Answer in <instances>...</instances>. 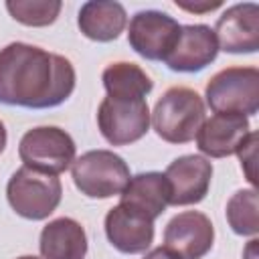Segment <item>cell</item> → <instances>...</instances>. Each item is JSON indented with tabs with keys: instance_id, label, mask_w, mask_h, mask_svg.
<instances>
[{
	"instance_id": "ffe728a7",
	"label": "cell",
	"mask_w": 259,
	"mask_h": 259,
	"mask_svg": "<svg viewBox=\"0 0 259 259\" xmlns=\"http://www.w3.org/2000/svg\"><path fill=\"white\" fill-rule=\"evenodd\" d=\"M63 4L61 0H8L6 10L24 26H49L57 20Z\"/></svg>"
},
{
	"instance_id": "52a82bcc",
	"label": "cell",
	"mask_w": 259,
	"mask_h": 259,
	"mask_svg": "<svg viewBox=\"0 0 259 259\" xmlns=\"http://www.w3.org/2000/svg\"><path fill=\"white\" fill-rule=\"evenodd\" d=\"M97 127L111 146L134 144L150 130V107L146 99L103 97L97 107Z\"/></svg>"
},
{
	"instance_id": "277c9868",
	"label": "cell",
	"mask_w": 259,
	"mask_h": 259,
	"mask_svg": "<svg viewBox=\"0 0 259 259\" xmlns=\"http://www.w3.org/2000/svg\"><path fill=\"white\" fill-rule=\"evenodd\" d=\"M204 97L214 113L255 115L259 111V69L227 67L214 73L206 83Z\"/></svg>"
},
{
	"instance_id": "44dd1931",
	"label": "cell",
	"mask_w": 259,
	"mask_h": 259,
	"mask_svg": "<svg viewBox=\"0 0 259 259\" xmlns=\"http://www.w3.org/2000/svg\"><path fill=\"white\" fill-rule=\"evenodd\" d=\"M255 152H257V132H251L237 152L241 160V168L245 170L247 180L251 184H255Z\"/></svg>"
},
{
	"instance_id": "d6986e66",
	"label": "cell",
	"mask_w": 259,
	"mask_h": 259,
	"mask_svg": "<svg viewBox=\"0 0 259 259\" xmlns=\"http://www.w3.org/2000/svg\"><path fill=\"white\" fill-rule=\"evenodd\" d=\"M227 221L233 233L255 237L259 233V200L255 188L237 190L227 202Z\"/></svg>"
},
{
	"instance_id": "8fae6325",
	"label": "cell",
	"mask_w": 259,
	"mask_h": 259,
	"mask_svg": "<svg viewBox=\"0 0 259 259\" xmlns=\"http://www.w3.org/2000/svg\"><path fill=\"white\" fill-rule=\"evenodd\" d=\"M219 51L233 55H249L259 49V6L255 2H241L229 6L214 24Z\"/></svg>"
},
{
	"instance_id": "7c38bea8",
	"label": "cell",
	"mask_w": 259,
	"mask_h": 259,
	"mask_svg": "<svg viewBox=\"0 0 259 259\" xmlns=\"http://www.w3.org/2000/svg\"><path fill=\"white\" fill-rule=\"evenodd\" d=\"M105 235L119 253H146L154 241V219L119 202L105 214Z\"/></svg>"
},
{
	"instance_id": "2e32d148",
	"label": "cell",
	"mask_w": 259,
	"mask_h": 259,
	"mask_svg": "<svg viewBox=\"0 0 259 259\" xmlns=\"http://www.w3.org/2000/svg\"><path fill=\"white\" fill-rule=\"evenodd\" d=\"M38 249L42 259H85L87 233L75 219L61 217L42 227Z\"/></svg>"
},
{
	"instance_id": "4fadbf2b",
	"label": "cell",
	"mask_w": 259,
	"mask_h": 259,
	"mask_svg": "<svg viewBox=\"0 0 259 259\" xmlns=\"http://www.w3.org/2000/svg\"><path fill=\"white\" fill-rule=\"evenodd\" d=\"M219 55V42L210 26L186 24L180 26V36L172 53L164 59L174 73H198L206 69Z\"/></svg>"
},
{
	"instance_id": "484cf974",
	"label": "cell",
	"mask_w": 259,
	"mask_h": 259,
	"mask_svg": "<svg viewBox=\"0 0 259 259\" xmlns=\"http://www.w3.org/2000/svg\"><path fill=\"white\" fill-rule=\"evenodd\" d=\"M16 259H42V257H36V255H22V257H16Z\"/></svg>"
},
{
	"instance_id": "7a4b0ae2",
	"label": "cell",
	"mask_w": 259,
	"mask_h": 259,
	"mask_svg": "<svg viewBox=\"0 0 259 259\" xmlns=\"http://www.w3.org/2000/svg\"><path fill=\"white\" fill-rule=\"evenodd\" d=\"M152 127L168 144L192 142L204 123V101L190 87H170L150 113Z\"/></svg>"
},
{
	"instance_id": "cb8c5ba5",
	"label": "cell",
	"mask_w": 259,
	"mask_h": 259,
	"mask_svg": "<svg viewBox=\"0 0 259 259\" xmlns=\"http://www.w3.org/2000/svg\"><path fill=\"white\" fill-rule=\"evenodd\" d=\"M257 239H251L249 241V245H247V249L243 251V259H257Z\"/></svg>"
},
{
	"instance_id": "8992f818",
	"label": "cell",
	"mask_w": 259,
	"mask_h": 259,
	"mask_svg": "<svg viewBox=\"0 0 259 259\" xmlns=\"http://www.w3.org/2000/svg\"><path fill=\"white\" fill-rule=\"evenodd\" d=\"M77 146L69 132L57 125H40L28 130L18 144V156L30 170L59 176L75 162Z\"/></svg>"
},
{
	"instance_id": "603a6c76",
	"label": "cell",
	"mask_w": 259,
	"mask_h": 259,
	"mask_svg": "<svg viewBox=\"0 0 259 259\" xmlns=\"http://www.w3.org/2000/svg\"><path fill=\"white\" fill-rule=\"evenodd\" d=\"M144 259H178V257H174V255H172L170 251H166L164 247H156V249H152L150 253H146Z\"/></svg>"
},
{
	"instance_id": "7402d4cb",
	"label": "cell",
	"mask_w": 259,
	"mask_h": 259,
	"mask_svg": "<svg viewBox=\"0 0 259 259\" xmlns=\"http://www.w3.org/2000/svg\"><path fill=\"white\" fill-rule=\"evenodd\" d=\"M176 6L182 8V10H188V12H194V14H204V12H210L219 6H223L221 0H200V2H184V0H176Z\"/></svg>"
},
{
	"instance_id": "ba28073f",
	"label": "cell",
	"mask_w": 259,
	"mask_h": 259,
	"mask_svg": "<svg viewBox=\"0 0 259 259\" xmlns=\"http://www.w3.org/2000/svg\"><path fill=\"white\" fill-rule=\"evenodd\" d=\"M178 20L160 10H140L127 26L130 47L148 61H164L178 42Z\"/></svg>"
},
{
	"instance_id": "6da1fadb",
	"label": "cell",
	"mask_w": 259,
	"mask_h": 259,
	"mask_svg": "<svg viewBox=\"0 0 259 259\" xmlns=\"http://www.w3.org/2000/svg\"><path fill=\"white\" fill-rule=\"evenodd\" d=\"M75 81V67L63 55L18 40L0 49V103L4 105L57 107L71 97Z\"/></svg>"
},
{
	"instance_id": "e0dca14e",
	"label": "cell",
	"mask_w": 259,
	"mask_h": 259,
	"mask_svg": "<svg viewBox=\"0 0 259 259\" xmlns=\"http://www.w3.org/2000/svg\"><path fill=\"white\" fill-rule=\"evenodd\" d=\"M170 200V188L162 172H140L130 178L127 186L119 194V202L130 204L150 219H158Z\"/></svg>"
},
{
	"instance_id": "5b68a950",
	"label": "cell",
	"mask_w": 259,
	"mask_h": 259,
	"mask_svg": "<svg viewBox=\"0 0 259 259\" xmlns=\"http://www.w3.org/2000/svg\"><path fill=\"white\" fill-rule=\"evenodd\" d=\"M63 196V186L57 176L42 174L30 170L26 166L18 168L8 184H6V198L12 210L28 221H42L51 217Z\"/></svg>"
},
{
	"instance_id": "30bf717a",
	"label": "cell",
	"mask_w": 259,
	"mask_h": 259,
	"mask_svg": "<svg viewBox=\"0 0 259 259\" xmlns=\"http://www.w3.org/2000/svg\"><path fill=\"white\" fill-rule=\"evenodd\" d=\"M164 178L170 188L168 204L172 206L198 204L208 194L212 180V164L204 156L186 154L168 164Z\"/></svg>"
},
{
	"instance_id": "9c48e42d",
	"label": "cell",
	"mask_w": 259,
	"mask_h": 259,
	"mask_svg": "<svg viewBox=\"0 0 259 259\" xmlns=\"http://www.w3.org/2000/svg\"><path fill=\"white\" fill-rule=\"evenodd\" d=\"M214 243V227L200 210L172 217L164 229V249L178 259H202Z\"/></svg>"
},
{
	"instance_id": "9a60e30c",
	"label": "cell",
	"mask_w": 259,
	"mask_h": 259,
	"mask_svg": "<svg viewBox=\"0 0 259 259\" xmlns=\"http://www.w3.org/2000/svg\"><path fill=\"white\" fill-rule=\"evenodd\" d=\"M127 24L125 8L113 0H91L79 8L77 26L83 36L95 42L115 40Z\"/></svg>"
},
{
	"instance_id": "3957f363",
	"label": "cell",
	"mask_w": 259,
	"mask_h": 259,
	"mask_svg": "<svg viewBox=\"0 0 259 259\" xmlns=\"http://www.w3.org/2000/svg\"><path fill=\"white\" fill-rule=\"evenodd\" d=\"M71 176L77 190L89 198H111L130 182V166L111 150H89L75 158Z\"/></svg>"
},
{
	"instance_id": "5bb4252c",
	"label": "cell",
	"mask_w": 259,
	"mask_h": 259,
	"mask_svg": "<svg viewBox=\"0 0 259 259\" xmlns=\"http://www.w3.org/2000/svg\"><path fill=\"white\" fill-rule=\"evenodd\" d=\"M249 134V117L239 113H214L200 125L196 148L208 158H227L239 152Z\"/></svg>"
},
{
	"instance_id": "ac0fdd59",
	"label": "cell",
	"mask_w": 259,
	"mask_h": 259,
	"mask_svg": "<svg viewBox=\"0 0 259 259\" xmlns=\"http://www.w3.org/2000/svg\"><path fill=\"white\" fill-rule=\"evenodd\" d=\"M101 81L107 97L119 99H146V95L154 89L150 75L140 65L127 61L107 65L101 73Z\"/></svg>"
},
{
	"instance_id": "d4e9b609",
	"label": "cell",
	"mask_w": 259,
	"mask_h": 259,
	"mask_svg": "<svg viewBox=\"0 0 259 259\" xmlns=\"http://www.w3.org/2000/svg\"><path fill=\"white\" fill-rule=\"evenodd\" d=\"M6 142H8V134H6V125L0 119V154L6 150Z\"/></svg>"
}]
</instances>
